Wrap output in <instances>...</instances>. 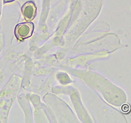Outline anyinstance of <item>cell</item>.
<instances>
[{"label": "cell", "mask_w": 131, "mask_h": 123, "mask_svg": "<svg viewBox=\"0 0 131 123\" xmlns=\"http://www.w3.org/2000/svg\"><path fill=\"white\" fill-rule=\"evenodd\" d=\"M34 31V25L31 22H26L18 24L15 28V33L16 38L23 41L28 38L32 34Z\"/></svg>", "instance_id": "cell-1"}, {"label": "cell", "mask_w": 131, "mask_h": 123, "mask_svg": "<svg viewBox=\"0 0 131 123\" xmlns=\"http://www.w3.org/2000/svg\"><path fill=\"white\" fill-rule=\"evenodd\" d=\"M22 11L26 20H31L36 15V7L33 2H26L22 7Z\"/></svg>", "instance_id": "cell-2"}, {"label": "cell", "mask_w": 131, "mask_h": 123, "mask_svg": "<svg viewBox=\"0 0 131 123\" xmlns=\"http://www.w3.org/2000/svg\"><path fill=\"white\" fill-rule=\"evenodd\" d=\"M122 111L124 112H128L130 111V106L128 105H124L122 106Z\"/></svg>", "instance_id": "cell-3"}, {"label": "cell", "mask_w": 131, "mask_h": 123, "mask_svg": "<svg viewBox=\"0 0 131 123\" xmlns=\"http://www.w3.org/2000/svg\"><path fill=\"white\" fill-rule=\"evenodd\" d=\"M14 0H4L5 2H6V3H7V2H13Z\"/></svg>", "instance_id": "cell-4"}]
</instances>
